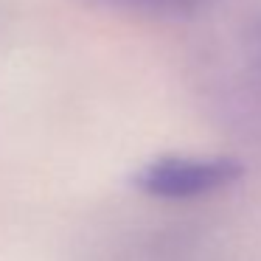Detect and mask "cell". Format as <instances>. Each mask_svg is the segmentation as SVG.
<instances>
[{
    "label": "cell",
    "instance_id": "cell-1",
    "mask_svg": "<svg viewBox=\"0 0 261 261\" xmlns=\"http://www.w3.org/2000/svg\"><path fill=\"white\" fill-rule=\"evenodd\" d=\"M244 169L230 154H160L143 163L132 177L141 194L160 202H194L233 188Z\"/></svg>",
    "mask_w": 261,
    "mask_h": 261
},
{
    "label": "cell",
    "instance_id": "cell-2",
    "mask_svg": "<svg viewBox=\"0 0 261 261\" xmlns=\"http://www.w3.org/2000/svg\"><path fill=\"white\" fill-rule=\"evenodd\" d=\"M107 3H118V6L129 9H149V12H180V9L194 6L197 0H107Z\"/></svg>",
    "mask_w": 261,
    "mask_h": 261
}]
</instances>
